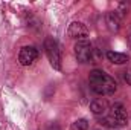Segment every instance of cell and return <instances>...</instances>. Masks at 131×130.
Wrapping results in <instances>:
<instances>
[{"label":"cell","mask_w":131,"mask_h":130,"mask_svg":"<svg viewBox=\"0 0 131 130\" xmlns=\"http://www.w3.org/2000/svg\"><path fill=\"white\" fill-rule=\"evenodd\" d=\"M89 83H90V89L98 95H113L117 89L114 78L101 69H95L90 72Z\"/></svg>","instance_id":"1"},{"label":"cell","mask_w":131,"mask_h":130,"mask_svg":"<svg viewBox=\"0 0 131 130\" xmlns=\"http://www.w3.org/2000/svg\"><path fill=\"white\" fill-rule=\"evenodd\" d=\"M67 34H69L70 38L78 40V41H82V40H85V38L89 37V29L85 28L84 23H81V22H73V23H70Z\"/></svg>","instance_id":"6"},{"label":"cell","mask_w":131,"mask_h":130,"mask_svg":"<svg viewBox=\"0 0 131 130\" xmlns=\"http://www.w3.org/2000/svg\"><path fill=\"white\" fill-rule=\"evenodd\" d=\"M107 25L111 31H119L121 28V20H119V14L117 12H108L107 14Z\"/></svg>","instance_id":"9"},{"label":"cell","mask_w":131,"mask_h":130,"mask_svg":"<svg viewBox=\"0 0 131 130\" xmlns=\"http://www.w3.org/2000/svg\"><path fill=\"white\" fill-rule=\"evenodd\" d=\"M90 110H92L95 115H102V113H105V112L108 110V104H107V101L102 99V98L93 99V101L90 103Z\"/></svg>","instance_id":"7"},{"label":"cell","mask_w":131,"mask_h":130,"mask_svg":"<svg viewBox=\"0 0 131 130\" xmlns=\"http://www.w3.org/2000/svg\"><path fill=\"white\" fill-rule=\"evenodd\" d=\"M124 78H125V81H127V83H128V84L131 86V69H130V70H127V72H125Z\"/></svg>","instance_id":"11"},{"label":"cell","mask_w":131,"mask_h":130,"mask_svg":"<svg viewBox=\"0 0 131 130\" xmlns=\"http://www.w3.org/2000/svg\"><path fill=\"white\" fill-rule=\"evenodd\" d=\"M44 49H46L47 58H49L52 67L60 70L61 69V54H60V49H58V43L52 37H47L44 40Z\"/></svg>","instance_id":"3"},{"label":"cell","mask_w":131,"mask_h":130,"mask_svg":"<svg viewBox=\"0 0 131 130\" xmlns=\"http://www.w3.org/2000/svg\"><path fill=\"white\" fill-rule=\"evenodd\" d=\"M38 49L34 46H25L21 48L20 54H18V61L21 66H31L38 60Z\"/></svg>","instance_id":"5"},{"label":"cell","mask_w":131,"mask_h":130,"mask_svg":"<svg viewBox=\"0 0 131 130\" xmlns=\"http://www.w3.org/2000/svg\"><path fill=\"white\" fill-rule=\"evenodd\" d=\"M107 60L113 64H125L128 61V55L122 54V52H114V51H108L107 52Z\"/></svg>","instance_id":"8"},{"label":"cell","mask_w":131,"mask_h":130,"mask_svg":"<svg viewBox=\"0 0 131 130\" xmlns=\"http://www.w3.org/2000/svg\"><path fill=\"white\" fill-rule=\"evenodd\" d=\"M75 57L79 63H89L92 58H93V48L92 44L87 41V40H82V41H78L75 44Z\"/></svg>","instance_id":"4"},{"label":"cell","mask_w":131,"mask_h":130,"mask_svg":"<svg viewBox=\"0 0 131 130\" xmlns=\"http://www.w3.org/2000/svg\"><path fill=\"white\" fill-rule=\"evenodd\" d=\"M104 123L108 126V127H122L128 123V113L125 110V107L121 104V103H116L110 107Z\"/></svg>","instance_id":"2"},{"label":"cell","mask_w":131,"mask_h":130,"mask_svg":"<svg viewBox=\"0 0 131 130\" xmlns=\"http://www.w3.org/2000/svg\"><path fill=\"white\" fill-rule=\"evenodd\" d=\"M70 130H89V123H87V119H84V118L76 119L75 123H72Z\"/></svg>","instance_id":"10"}]
</instances>
